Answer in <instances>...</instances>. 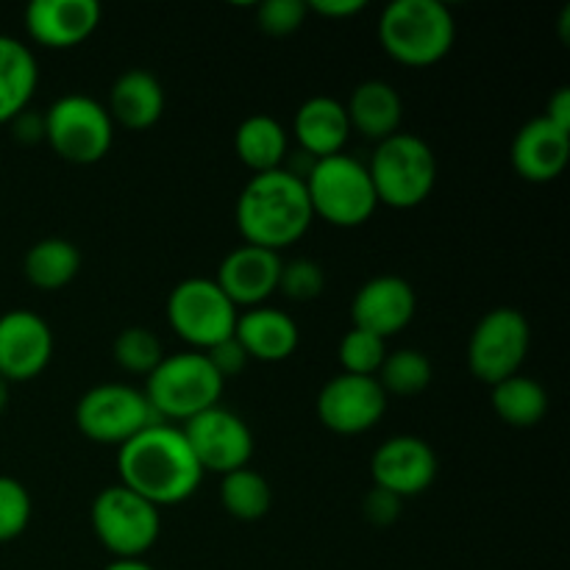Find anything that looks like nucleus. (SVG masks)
<instances>
[{
    "label": "nucleus",
    "instance_id": "nucleus-1",
    "mask_svg": "<svg viewBox=\"0 0 570 570\" xmlns=\"http://www.w3.org/2000/svg\"><path fill=\"white\" fill-rule=\"evenodd\" d=\"M120 484L154 507H173L193 499L204 482L198 460L178 426L154 423L117 451Z\"/></svg>",
    "mask_w": 570,
    "mask_h": 570
},
{
    "label": "nucleus",
    "instance_id": "nucleus-2",
    "mask_svg": "<svg viewBox=\"0 0 570 570\" xmlns=\"http://www.w3.org/2000/svg\"><path fill=\"white\" fill-rule=\"evenodd\" d=\"M234 215L245 245L276 254L298 243L315 220L304 181L284 167L250 178L239 193Z\"/></svg>",
    "mask_w": 570,
    "mask_h": 570
},
{
    "label": "nucleus",
    "instance_id": "nucleus-3",
    "mask_svg": "<svg viewBox=\"0 0 570 570\" xmlns=\"http://www.w3.org/2000/svg\"><path fill=\"white\" fill-rule=\"evenodd\" d=\"M456 22L440 0H395L379 17L384 53L404 67H432L449 56Z\"/></svg>",
    "mask_w": 570,
    "mask_h": 570
},
{
    "label": "nucleus",
    "instance_id": "nucleus-4",
    "mask_svg": "<svg viewBox=\"0 0 570 570\" xmlns=\"http://www.w3.org/2000/svg\"><path fill=\"white\" fill-rule=\"evenodd\" d=\"M226 382L204 351H178L165 356L145 384V399L159 421H181L220 406Z\"/></svg>",
    "mask_w": 570,
    "mask_h": 570
},
{
    "label": "nucleus",
    "instance_id": "nucleus-5",
    "mask_svg": "<svg viewBox=\"0 0 570 570\" xmlns=\"http://www.w3.org/2000/svg\"><path fill=\"white\" fill-rule=\"evenodd\" d=\"M367 173H371L379 206L415 209L434 193L438 156L429 148L426 139L399 131L376 142Z\"/></svg>",
    "mask_w": 570,
    "mask_h": 570
},
{
    "label": "nucleus",
    "instance_id": "nucleus-6",
    "mask_svg": "<svg viewBox=\"0 0 570 570\" xmlns=\"http://www.w3.org/2000/svg\"><path fill=\"white\" fill-rule=\"evenodd\" d=\"M304 187L309 195L312 215L323 217L337 228L362 226L379 209L367 165L348 154L315 159V165L306 173Z\"/></svg>",
    "mask_w": 570,
    "mask_h": 570
},
{
    "label": "nucleus",
    "instance_id": "nucleus-7",
    "mask_svg": "<svg viewBox=\"0 0 570 570\" xmlns=\"http://www.w3.org/2000/svg\"><path fill=\"white\" fill-rule=\"evenodd\" d=\"M45 142L70 165H98L115 142V122L89 95H65L45 111Z\"/></svg>",
    "mask_w": 570,
    "mask_h": 570
},
{
    "label": "nucleus",
    "instance_id": "nucleus-8",
    "mask_svg": "<svg viewBox=\"0 0 570 570\" xmlns=\"http://www.w3.org/2000/svg\"><path fill=\"white\" fill-rule=\"evenodd\" d=\"M92 532L117 560H142L159 540V507L122 484H111L92 501Z\"/></svg>",
    "mask_w": 570,
    "mask_h": 570
},
{
    "label": "nucleus",
    "instance_id": "nucleus-9",
    "mask_svg": "<svg viewBox=\"0 0 570 570\" xmlns=\"http://www.w3.org/2000/svg\"><path fill=\"white\" fill-rule=\"evenodd\" d=\"M237 317L239 309L215 278H184L167 298V323L184 343L193 345V351H209L212 345L234 337Z\"/></svg>",
    "mask_w": 570,
    "mask_h": 570
},
{
    "label": "nucleus",
    "instance_id": "nucleus-10",
    "mask_svg": "<svg viewBox=\"0 0 570 570\" xmlns=\"http://www.w3.org/2000/svg\"><path fill=\"white\" fill-rule=\"evenodd\" d=\"M532 348V326L527 315L512 306L490 309L476 323L468 343V367L482 384H499L518 376Z\"/></svg>",
    "mask_w": 570,
    "mask_h": 570
},
{
    "label": "nucleus",
    "instance_id": "nucleus-11",
    "mask_svg": "<svg viewBox=\"0 0 570 570\" xmlns=\"http://www.w3.org/2000/svg\"><path fill=\"white\" fill-rule=\"evenodd\" d=\"M159 421L145 393L128 384H98L76 404V426L100 445H122Z\"/></svg>",
    "mask_w": 570,
    "mask_h": 570
},
{
    "label": "nucleus",
    "instance_id": "nucleus-12",
    "mask_svg": "<svg viewBox=\"0 0 570 570\" xmlns=\"http://www.w3.org/2000/svg\"><path fill=\"white\" fill-rule=\"evenodd\" d=\"M181 432L204 473L226 476L239 468H248L250 456H254V434H250L248 423L223 406H212V410L189 417Z\"/></svg>",
    "mask_w": 570,
    "mask_h": 570
},
{
    "label": "nucleus",
    "instance_id": "nucleus-13",
    "mask_svg": "<svg viewBox=\"0 0 570 570\" xmlns=\"http://www.w3.org/2000/svg\"><path fill=\"white\" fill-rule=\"evenodd\" d=\"M387 399L376 376H351V373H337L323 384L317 393L315 410L317 421L334 434H354L371 432L387 412Z\"/></svg>",
    "mask_w": 570,
    "mask_h": 570
},
{
    "label": "nucleus",
    "instance_id": "nucleus-14",
    "mask_svg": "<svg viewBox=\"0 0 570 570\" xmlns=\"http://www.w3.org/2000/svg\"><path fill=\"white\" fill-rule=\"evenodd\" d=\"M438 471L440 462L432 445L412 434L384 440L371 460L373 488L387 490L401 501L426 493L438 479Z\"/></svg>",
    "mask_w": 570,
    "mask_h": 570
},
{
    "label": "nucleus",
    "instance_id": "nucleus-15",
    "mask_svg": "<svg viewBox=\"0 0 570 570\" xmlns=\"http://www.w3.org/2000/svg\"><path fill=\"white\" fill-rule=\"evenodd\" d=\"M53 356V332L31 309H11L0 315V379L31 382Z\"/></svg>",
    "mask_w": 570,
    "mask_h": 570
},
{
    "label": "nucleus",
    "instance_id": "nucleus-16",
    "mask_svg": "<svg viewBox=\"0 0 570 570\" xmlns=\"http://www.w3.org/2000/svg\"><path fill=\"white\" fill-rule=\"evenodd\" d=\"M417 312V295L401 276H376L362 284L351 304L354 328L390 340L404 332Z\"/></svg>",
    "mask_w": 570,
    "mask_h": 570
},
{
    "label": "nucleus",
    "instance_id": "nucleus-17",
    "mask_svg": "<svg viewBox=\"0 0 570 570\" xmlns=\"http://www.w3.org/2000/svg\"><path fill=\"white\" fill-rule=\"evenodd\" d=\"M95 0H31L26 6V31L48 50H70L87 42L100 26Z\"/></svg>",
    "mask_w": 570,
    "mask_h": 570
},
{
    "label": "nucleus",
    "instance_id": "nucleus-18",
    "mask_svg": "<svg viewBox=\"0 0 570 570\" xmlns=\"http://www.w3.org/2000/svg\"><path fill=\"white\" fill-rule=\"evenodd\" d=\"M282 256L276 250L256 248V245H239L217 267V287L226 293L234 306H265L278 289V276H282Z\"/></svg>",
    "mask_w": 570,
    "mask_h": 570
},
{
    "label": "nucleus",
    "instance_id": "nucleus-19",
    "mask_svg": "<svg viewBox=\"0 0 570 570\" xmlns=\"http://www.w3.org/2000/svg\"><path fill=\"white\" fill-rule=\"evenodd\" d=\"M570 159V131H562L543 115L518 128L512 139V167L529 184H549L562 176Z\"/></svg>",
    "mask_w": 570,
    "mask_h": 570
},
{
    "label": "nucleus",
    "instance_id": "nucleus-20",
    "mask_svg": "<svg viewBox=\"0 0 570 570\" xmlns=\"http://www.w3.org/2000/svg\"><path fill=\"white\" fill-rule=\"evenodd\" d=\"M234 337L245 348L248 360L284 362L298 351L301 332L287 312L276 306H254L239 312Z\"/></svg>",
    "mask_w": 570,
    "mask_h": 570
},
{
    "label": "nucleus",
    "instance_id": "nucleus-21",
    "mask_svg": "<svg viewBox=\"0 0 570 570\" xmlns=\"http://www.w3.org/2000/svg\"><path fill=\"white\" fill-rule=\"evenodd\" d=\"M293 134L309 159H326V156L343 154L345 142L351 137L345 104L326 98V95H315V98L304 100L293 117Z\"/></svg>",
    "mask_w": 570,
    "mask_h": 570
},
{
    "label": "nucleus",
    "instance_id": "nucleus-22",
    "mask_svg": "<svg viewBox=\"0 0 570 570\" xmlns=\"http://www.w3.org/2000/svg\"><path fill=\"white\" fill-rule=\"evenodd\" d=\"M345 115H348L351 131L362 134L373 142H382V139L399 134L404 104H401V95L393 83L371 78L351 92Z\"/></svg>",
    "mask_w": 570,
    "mask_h": 570
},
{
    "label": "nucleus",
    "instance_id": "nucleus-23",
    "mask_svg": "<svg viewBox=\"0 0 570 570\" xmlns=\"http://www.w3.org/2000/svg\"><path fill=\"white\" fill-rule=\"evenodd\" d=\"M109 117L111 122L131 128V131H145L156 126L165 111V89L159 78L150 76L148 70H128L115 81L109 92Z\"/></svg>",
    "mask_w": 570,
    "mask_h": 570
},
{
    "label": "nucleus",
    "instance_id": "nucleus-24",
    "mask_svg": "<svg viewBox=\"0 0 570 570\" xmlns=\"http://www.w3.org/2000/svg\"><path fill=\"white\" fill-rule=\"evenodd\" d=\"M39 83L37 56L20 39L0 33V122H11L28 109Z\"/></svg>",
    "mask_w": 570,
    "mask_h": 570
},
{
    "label": "nucleus",
    "instance_id": "nucleus-25",
    "mask_svg": "<svg viewBox=\"0 0 570 570\" xmlns=\"http://www.w3.org/2000/svg\"><path fill=\"white\" fill-rule=\"evenodd\" d=\"M234 148H237L239 161L250 167L254 176L282 170L287 161V131L271 115L245 117L234 134Z\"/></svg>",
    "mask_w": 570,
    "mask_h": 570
},
{
    "label": "nucleus",
    "instance_id": "nucleus-26",
    "mask_svg": "<svg viewBox=\"0 0 570 570\" xmlns=\"http://www.w3.org/2000/svg\"><path fill=\"white\" fill-rule=\"evenodd\" d=\"M26 278L37 289L53 293V289L67 287L81 271V250L61 237L39 239L28 248L26 262H22Z\"/></svg>",
    "mask_w": 570,
    "mask_h": 570
},
{
    "label": "nucleus",
    "instance_id": "nucleus-27",
    "mask_svg": "<svg viewBox=\"0 0 570 570\" xmlns=\"http://www.w3.org/2000/svg\"><path fill=\"white\" fill-rule=\"evenodd\" d=\"M490 401H493L495 415L512 429L538 426L546 417V412H549V393H546V387L534 382V379L523 376V373L493 384Z\"/></svg>",
    "mask_w": 570,
    "mask_h": 570
},
{
    "label": "nucleus",
    "instance_id": "nucleus-28",
    "mask_svg": "<svg viewBox=\"0 0 570 570\" xmlns=\"http://www.w3.org/2000/svg\"><path fill=\"white\" fill-rule=\"evenodd\" d=\"M220 504L237 521H262L271 512L273 504L271 484H267V479L262 473L250 471V468H239V471L223 476Z\"/></svg>",
    "mask_w": 570,
    "mask_h": 570
},
{
    "label": "nucleus",
    "instance_id": "nucleus-29",
    "mask_svg": "<svg viewBox=\"0 0 570 570\" xmlns=\"http://www.w3.org/2000/svg\"><path fill=\"white\" fill-rule=\"evenodd\" d=\"M434 367L423 351L399 348L384 356L376 379L387 395H417L432 384Z\"/></svg>",
    "mask_w": 570,
    "mask_h": 570
},
{
    "label": "nucleus",
    "instance_id": "nucleus-30",
    "mask_svg": "<svg viewBox=\"0 0 570 570\" xmlns=\"http://www.w3.org/2000/svg\"><path fill=\"white\" fill-rule=\"evenodd\" d=\"M115 362L128 373H137V376H150L156 371L161 360H165V351H161L159 337H156L150 328L131 326L122 328L115 340Z\"/></svg>",
    "mask_w": 570,
    "mask_h": 570
},
{
    "label": "nucleus",
    "instance_id": "nucleus-31",
    "mask_svg": "<svg viewBox=\"0 0 570 570\" xmlns=\"http://www.w3.org/2000/svg\"><path fill=\"white\" fill-rule=\"evenodd\" d=\"M387 354V340L376 337L371 332H362V328L345 332L337 348L343 373H351V376H376Z\"/></svg>",
    "mask_w": 570,
    "mask_h": 570
},
{
    "label": "nucleus",
    "instance_id": "nucleus-32",
    "mask_svg": "<svg viewBox=\"0 0 570 570\" xmlns=\"http://www.w3.org/2000/svg\"><path fill=\"white\" fill-rule=\"evenodd\" d=\"M31 495L17 479L0 476V543L20 538L31 523Z\"/></svg>",
    "mask_w": 570,
    "mask_h": 570
},
{
    "label": "nucleus",
    "instance_id": "nucleus-33",
    "mask_svg": "<svg viewBox=\"0 0 570 570\" xmlns=\"http://www.w3.org/2000/svg\"><path fill=\"white\" fill-rule=\"evenodd\" d=\"M278 289L287 295L289 301H315L317 295L326 289V273L315 259H293L282 265V276H278Z\"/></svg>",
    "mask_w": 570,
    "mask_h": 570
},
{
    "label": "nucleus",
    "instance_id": "nucleus-34",
    "mask_svg": "<svg viewBox=\"0 0 570 570\" xmlns=\"http://www.w3.org/2000/svg\"><path fill=\"white\" fill-rule=\"evenodd\" d=\"M306 14H309V9H306L304 0H265L256 9V26L267 37H289L304 26Z\"/></svg>",
    "mask_w": 570,
    "mask_h": 570
},
{
    "label": "nucleus",
    "instance_id": "nucleus-35",
    "mask_svg": "<svg viewBox=\"0 0 570 570\" xmlns=\"http://www.w3.org/2000/svg\"><path fill=\"white\" fill-rule=\"evenodd\" d=\"M401 510H404V501L382 488L367 490V495L362 499L365 521H371L373 527H393V523L401 518Z\"/></svg>",
    "mask_w": 570,
    "mask_h": 570
},
{
    "label": "nucleus",
    "instance_id": "nucleus-36",
    "mask_svg": "<svg viewBox=\"0 0 570 570\" xmlns=\"http://www.w3.org/2000/svg\"><path fill=\"white\" fill-rule=\"evenodd\" d=\"M204 354H206V360L212 362V367L220 373L223 382H226V379H232V376H237V373H243L245 365L250 362L237 337L223 340V343L212 345V348L204 351Z\"/></svg>",
    "mask_w": 570,
    "mask_h": 570
},
{
    "label": "nucleus",
    "instance_id": "nucleus-37",
    "mask_svg": "<svg viewBox=\"0 0 570 570\" xmlns=\"http://www.w3.org/2000/svg\"><path fill=\"white\" fill-rule=\"evenodd\" d=\"M306 9L326 17V20H345V17L360 14L365 9V0H309Z\"/></svg>",
    "mask_w": 570,
    "mask_h": 570
},
{
    "label": "nucleus",
    "instance_id": "nucleus-38",
    "mask_svg": "<svg viewBox=\"0 0 570 570\" xmlns=\"http://www.w3.org/2000/svg\"><path fill=\"white\" fill-rule=\"evenodd\" d=\"M546 120L554 122L562 131H570V87H560L546 104Z\"/></svg>",
    "mask_w": 570,
    "mask_h": 570
},
{
    "label": "nucleus",
    "instance_id": "nucleus-39",
    "mask_svg": "<svg viewBox=\"0 0 570 570\" xmlns=\"http://www.w3.org/2000/svg\"><path fill=\"white\" fill-rule=\"evenodd\" d=\"M11 122H14V131L22 142H39V139H45V115L37 117L31 111H22Z\"/></svg>",
    "mask_w": 570,
    "mask_h": 570
},
{
    "label": "nucleus",
    "instance_id": "nucleus-40",
    "mask_svg": "<svg viewBox=\"0 0 570 570\" xmlns=\"http://www.w3.org/2000/svg\"><path fill=\"white\" fill-rule=\"evenodd\" d=\"M104 570H156V568L148 566L145 560H115V562H109Z\"/></svg>",
    "mask_w": 570,
    "mask_h": 570
},
{
    "label": "nucleus",
    "instance_id": "nucleus-41",
    "mask_svg": "<svg viewBox=\"0 0 570 570\" xmlns=\"http://www.w3.org/2000/svg\"><path fill=\"white\" fill-rule=\"evenodd\" d=\"M6 404H9V382L0 379V412L6 410Z\"/></svg>",
    "mask_w": 570,
    "mask_h": 570
},
{
    "label": "nucleus",
    "instance_id": "nucleus-42",
    "mask_svg": "<svg viewBox=\"0 0 570 570\" xmlns=\"http://www.w3.org/2000/svg\"><path fill=\"white\" fill-rule=\"evenodd\" d=\"M568 20H570V9H562V20H560V26H562V42H568Z\"/></svg>",
    "mask_w": 570,
    "mask_h": 570
}]
</instances>
